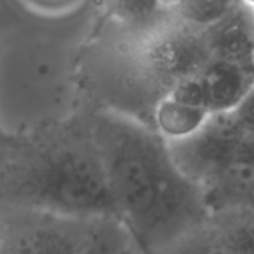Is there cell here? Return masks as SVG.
Listing matches in <instances>:
<instances>
[{
	"mask_svg": "<svg viewBox=\"0 0 254 254\" xmlns=\"http://www.w3.org/2000/svg\"><path fill=\"white\" fill-rule=\"evenodd\" d=\"M90 115L115 218L145 254L209 218L200 189L180 172L154 129L106 111Z\"/></svg>",
	"mask_w": 254,
	"mask_h": 254,
	"instance_id": "6da1fadb",
	"label": "cell"
},
{
	"mask_svg": "<svg viewBox=\"0 0 254 254\" xmlns=\"http://www.w3.org/2000/svg\"><path fill=\"white\" fill-rule=\"evenodd\" d=\"M0 205L79 218L115 217L90 109L12 135L0 162Z\"/></svg>",
	"mask_w": 254,
	"mask_h": 254,
	"instance_id": "7a4b0ae2",
	"label": "cell"
},
{
	"mask_svg": "<svg viewBox=\"0 0 254 254\" xmlns=\"http://www.w3.org/2000/svg\"><path fill=\"white\" fill-rule=\"evenodd\" d=\"M139 54L150 79L165 96L212 60L203 30L180 21L171 11L154 27L139 33Z\"/></svg>",
	"mask_w": 254,
	"mask_h": 254,
	"instance_id": "3957f363",
	"label": "cell"
},
{
	"mask_svg": "<svg viewBox=\"0 0 254 254\" xmlns=\"http://www.w3.org/2000/svg\"><path fill=\"white\" fill-rule=\"evenodd\" d=\"M96 218L3 208L0 254H84Z\"/></svg>",
	"mask_w": 254,
	"mask_h": 254,
	"instance_id": "277c9868",
	"label": "cell"
},
{
	"mask_svg": "<svg viewBox=\"0 0 254 254\" xmlns=\"http://www.w3.org/2000/svg\"><path fill=\"white\" fill-rule=\"evenodd\" d=\"M247 136L242 135L227 112L212 114L193 136L168 144L180 172L200 191L215 184L229 169L242 163Z\"/></svg>",
	"mask_w": 254,
	"mask_h": 254,
	"instance_id": "5b68a950",
	"label": "cell"
},
{
	"mask_svg": "<svg viewBox=\"0 0 254 254\" xmlns=\"http://www.w3.org/2000/svg\"><path fill=\"white\" fill-rule=\"evenodd\" d=\"M253 84L250 69L212 59L202 72L175 85L169 96L183 103L202 108L211 115L224 114L238 105Z\"/></svg>",
	"mask_w": 254,
	"mask_h": 254,
	"instance_id": "8992f818",
	"label": "cell"
},
{
	"mask_svg": "<svg viewBox=\"0 0 254 254\" xmlns=\"http://www.w3.org/2000/svg\"><path fill=\"white\" fill-rule=\"evenodd\" d=\"M212 59L250 69L254 63V9L236 0L227 14L203 30Z\"/></svg>",
	"mask_w": 254,
	"mask_h": 254,
	"instance_id": "52a82bcc",
	"label": "cell"
},
{
	"mask_svg": "<svg viewBox=\"0 0 254 254\" xmlns=\"http://www.w3.org/2000/svg\"><path fill=\"white\" fill-rule=\"evenodd\" d=\"M209 117L208 111L168 96L154 109L153 129L166 144H174L197 133Z\"/></svg>",
	"mask_w": 254,
	"mask_h": 254,
	"instance_id": "ba28073f",
	"label": "cell"
},
{
	"mask_svg": "<svg viewBox=\"0 0 254 254\" xmlns=\"http://www.w3.org/2000/svg\"><path fill=\"white\" fill-rule=\"evenodd\" d=\"M102 8L105 20L135 32L150 30L169 14L162 0H102Z\"/></svg>",
	"mask_w": 254,
	"mask_h": 254,
	"instance_id": "9c48e42d",
	"label": "cell"
},
{
	"mask_svg": "<svg viewBox=\"0 0 254 254\" xmlns=\"http://www.w3.org/2000/svg\"><path fill=\"white\" fill-rule=\"evenodd\" d=\"M209 221L232 254H254V209L236 208L212 214Z\"/></svg>",
	"mask_w": 254,
	"mask_h": 254,
	"instance_id": "30bf717a",
	"label": "cell"
},
{
	"mask_svg": "<svg viewBox=\"0 0 254 254\" xmlns=\"http://www.w3.org/2000/svg\"><path fill=\"white\" fill-rule=\"evenodd\" d=\"M84 254H145L132 233L115 217L94 221L93 236Z\"/></svg>",
	"mask_w": 254,
	"mask_h": 254,
	"instance_id": "8fae6325",
	"label": "cell"
},
{
	"mask_svg": "<svg viewBox=\"0 0 254 254\" xmlns=\"http://www.w3.org/2000/svg\"><path fill=\"white\" fill-rule=\"evenodd\" d=\"M157 254H232L209 218L197 227L181 235Z\"/></svg>",
	"mask_w": 254,
	"mask_h": 254,
	"instance_id": "7c38bea8",
	"label": "cell"
},
{
	"mask_svg": "<svg viewBox=\"0 0 254 254\" xmlns=\"http://www.w3.org/2000/svg\"><path fill=\"white\" fill-rule=\"evenodd\" d=\"M236 0H183L171 12L183 23L205 30L233 6Z\"/></svg>",
	"mask_w": 254,
	"mask_h": 254,
	"instance_id": "4fadbf2b",
	"label": "cell"
},
{
	"mask_svg": "<svg viewBox=\"0 0 254 254\" xmlns=\"http://www.w3.org/2000/svg\"><path fill=\"white\" fill-rule=\"evenodd\" d=\"M227 115L242 135L254 136V84Z\"/></svg>",
	"mask_w": 254,
	"mask_h": 254,
	"instance_id": "5bb4252c",
	"label": "cell"
},
{
	"mask_svg": "<svg viewBox=\"0 0 254 254\" xmlns=\"http://www.w3.org/2000/svg\"><path fill=\"white\" fill-rule=\"evenodd\" d=\"M12 135L14 133L8 132L3 127L2 121H0V162H2V159L5 157V154L9 148V144L12 141Z\"/></svg>",
	"mask_w": 254,
	"mask_h": 254,
	"instance_id": "9a60e30c",
	"label": "cell"
},
{
	"mask_svg": "<svg viewBox=\"0 0 254 254\" xmlns=\"http://www.w3.org/2000/svg\"><path fill=\"white\" fill-rule=\"evenodd\" d=\"M181 2H183V0H162V5H163L165 9L172 11V9L177 8Z\"/></svg>",
	"mask_w": 254,
	"mask_h": 254,
	"instance_id": "2e32d148",
	"label": "cell"
},
{
	"mask_svg": "<svg viewBox=\"0 0 254 254\" xmlns=\"http://www.w3.org/2000/svg\"><path fill=\"white\" fill-rule=\"evenodd\" d=\"M250 73H251V76H253V79H254V63H253L251 67H250Z\"/></svg>",
	"mask_w": 254,
	"mask_h": 254,
	"instance_id": "e0dca14e",
	"label": "cell"
},
{
	"mask_svg": "<svg viewBox=\"0 0 254 254\" xmlns=\"http://www.w3.org/2000/svg\"><path fill=\"white\" fill-rule=\"evenodd\" d=\"M242 2H245V3H248V5H254V0H242Z\"/></svg>",
	"mask_w": 254,
	"mask_h": 254,
	"instance_id": "ac0fdd59",
	"label": "cell"
},
{
	"mask_svg": "<svg viewBox=\"0 0 254 254\" xmlns=\"http://www.w3.org/2000/svg\"><path fill=\"white\" fill-rule=\"evenodd\" d=\"M2 212H3V206L0 205V221H2Z\"/></svg>",
	"mask_w": 254,
	"mask_h": 254,
	"instance_id": "d6986e66",
	"label": "cell"
},
{
	"mask_svg": "<svg viewBox=\"0 0 254 254\" xmlns=\"http://www.w3.org/2000/svg\"><path fill=\"white\" fill-rule=\"evenodd\" d=\"M0 60H2V45H0Z\"/></svg>",
	"mask_w": 254,
	"mask_h": 254,
	"instance_id": "ffe728a7",
	"label": "cell"
},
{
	"mask_svg": "<svg viewBox=\"0 0 254 254\" xmlns=\"http://www.w3.org/2000/svg\"><path fill=\"white\" fill-rule=\"evenodd\" d=\"M253 9H254V5H253Z\"/></svg>",
	"mask_w": 254,
	"mask_h": 254,
	"instance_id": "44dd1931",
	"label": "cell"
}]
</instances>
